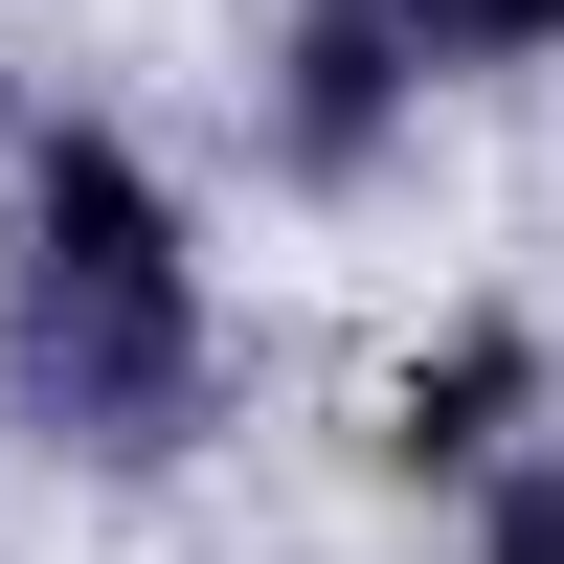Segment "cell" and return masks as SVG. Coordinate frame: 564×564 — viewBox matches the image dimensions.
<instances>
[{
  "mask_svg": "<svg viewBox=\"0 0 564 564\" xmlns=\"http://www.w3.org/2000/svg\"><path fill=\"white\" fill-rule=\"evenodd\" d=\"M0 361H23V430H68V452H181V406H204V271H181V204L113 135H45L23 159Z\"/></svg>",
  "mask_w": 564,
  "mask_h": 564,
  "instance_id": "obj_1",
  "label": "cell"
},
{
  "mask_svg": "<svg viewBox=\"0 0 564 564\" xmlns=\"http://www.w3.org/2000/svg\"><path fill=\"white\" fill-rule=\"evenodd\" d=\"M361 23L406 68H520V45H564V0H361Z\"/></svg>",
  "mask_w": 564,
  "mask_h": 564,
  "instance_id": "obj_2",
  "label": "cell"
},
{
  "mask_svg": "<svg viewBox=\"0 0 564 564\" xmlns=\"http://www.w3.org/2000/svg\"><path fill=\"white\" fill-rule=\"evenodd\" d=\"M542 564H564V542H542Z\"/></svg>",
  "mask_w": 564,
  "mask_h": 564,
  "instance_id": "obj_3",
  "label": "cell"
}]
</instances>
